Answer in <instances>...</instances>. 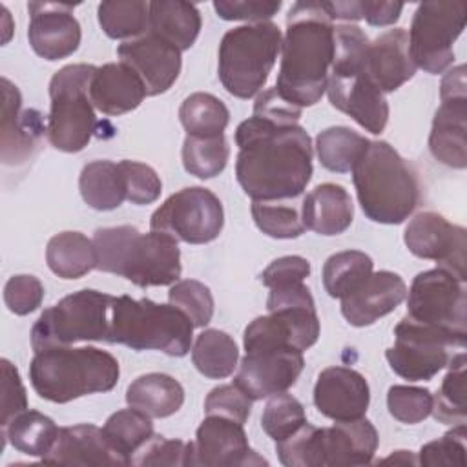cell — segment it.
Wrapping results in <instances>:
<instances>
[{"mask_svg": "<svg viewBox=\"0 0 467 467\" xmlns=\"http://www.w3.org/2000/svg\"><path fill=\"white\" fill-rule=\"evenodd\" d=\"M235 177L252 201L299 197L312 179V140L297 122L252 115L235 130Z\"/></svg>", "mask_w": 467, "mask_h": 467, "instance_id": "6da1fadb", "label": "cell"}, {"mask_svg": "<svg viewBox=\"0 0 467 467\" xmlns=\"http://www.w3.org/2000/svg\"><path fill=\"white\" fill-rule=\"evenodd\" d=\"M281 53L275 91L301 109L319 102L334 58V20L328 2L301 0L290 7Z\"/></svg>", "mask_w": 467, "mask_h": 467, "instance_id": "7a4b0ae2", "label": "cell"}, {"mask_svg": "<svg viewBox=\"0 0 467 467\" xmlns=\"http://www.w3.org/2000/svg\"><path fill=\"white\" fill-rule=\"evenodd\" d=\"M97 270L122 275L137 286L173 285L181 277V250L161 232L142 234L135 226L99 228L93 235Z\"/></svg>", "mask_w": 467, "mask_h": 467, "instance_id": "3957f363", "label": "cell"}, {"mask_svg": "<svg viewBox=\"0 0 467 467\" xmlns=\"http://www.w3.org/2000/svg\"><path fill=\"white\" fill-rule=\"evenodd\" d=\"M368 44V36L356 24L334 27V58L327 95L336 109L379 135L389 120V104L367 73Z\"/></svg>", "mask_w": 467, "mask_h": 467, "instance_id": "277c9868", "label": "cell"}, {"mask_svg": "<svg viewBox=\"0 0 467 467\" xmlns=\"http://www.w3.org/2000/svg\"><path fill=\"white\" fill-rule=\"evenodd\" d=\"M350 171L359 206L370 221L400 224L418 206V177L389 142L368 140Z\"/></svg>", "mask_w": 467, "mask_h": 467, "instance_id": "5b68a950", "label": "cell"}, {"mask_svg": "<svg viewBox=\"0 0 467 467\" xmlns=\"http://www.w3.org/2000/svg\"><path fill=\"white\" fill-rule=\"evenodd\" d=\"M119 374L117 358L97 347H49L35 352L29 363L35 392L53 403L108 392L117 385Z\"/></svg>", "mask_w": 467, "mask_h": 467, "instance_id": "8992f818", "label": "cell"}, {"mask_svg": "<svg viewBox=\"0 0 467 467\" xmlns=\"http://www.w3.org/2000/svg\"><path fill=\"white\" fill-rule=\"evenodd\" d=\"M193 323L173 305L151 299L113 296L106 343L126 345L133 350H161L182 358L192 348Z\"/></svg>", "mask_w": 467, "mask_h": 467, "instance_id": "52a82bcc", "label": "cell"}, {"mask_svg": "<svg viewBox=\"0 0 467 467\" xmlns=\"http://www.w3.org/2000/svg\"><path fill=\"white\" fill-rule=\"evenodd\" d=\"M378 443L376 427L363 416L321 429L306 421L288 438L275 441V452L286 467H354L370 463Z\"/></svg>", "mask_w": 467, "mask_h": 467, "instance_id": "ba28073f", "label": "cell"}, {"mask_svg": "<svg viewBox=\"0 0 467 467\" xmlns=\"http://www.w3.org/2000/svg\"><path fill=\"white\" fill-rule=\"evenodd\" d=\"M283 35L274 22L234 27L219 44L217 73L224 89L237 99H252L268 80L281 53Z\"/></svg>", "mask_w": 467, "mask_h": 467, "instance_id": "9c48e42d", "label": "cell"}, {"mask_svg": "<svg viewBox=\"0 0 467 467\" xmlns=\"http://www.w3.org/2000/svg\"><path fill=\"white\" fill-rule=\"evenodd\" d=\"M97 71L93 64H69L58 69L49 82L47 140L53 148L77 153L88 146L97 128L89 84Z\"/></svg>", "mask_w": 467, "mask_h": 467, "instance_id": "30bf717a", "label": "cell"}, {"mask_svg": "<svg viewBox=\"0 0 467 467\" xmlns=\"http://www.w3.org/2000/svg\"><path fill=\"white\" fill-rule=\"evenodd\" d=\"M113 296L84 288L46 308L31 328L35 352L78 341H106Z\"/></svg>", "mask_w": 467, "mask_h": 467, "instance_id": "8fae6325", "label": "cell"}, {"mask_svg": "<svg viewBox=\"0 0 467 467\" xmlns=\"http://www.w3.org/2000/svg\"><path fill=\"white\" fill-rule=\"evenodd\" d=\"M463 348L465 337L405 316L394 327V345L387 348L385 358L400 378L429 381L449 365L454 350Z\"/></svg>", "mask_w": 467, "mask_h": 467, "instance_id": "7c38bea8", "label": "cell"}, {"mask_svg": "<svg viewBox=\"0 0 467 467\" xmlns=\"http://www.w3.org/2000/svg\"><path fill=\"white\" fill-rule=\"evenodd\" d=\"M467 20V4L423 2L418 5L409 29V51L416 64L431 75L443 73L454 62L452 46Z\"/></svg>", "mask_w": 467, "mask_h": 467, "instance_id": "4fadbf2b", "label": "cell"}, {"mask_svg": "<svg viewBox=\"0 0 467 467\" xmlns=\"http://www.w3.org/2000/svg\"><path fill=\"white\" fill-rule=\"evenodd\" d=\"M224 212L219 197L202 186H190L170 195L150 219L153 232L166 234L175 241L204 244L219 237Z\"/></svg>", "mask_w": 467, "mask_h": 467, "instance_id": "5bb4252c", "label": "cell"}, {"mask_svg": "<svg viewBox=\"0 0 467 467\" xmlns=\"http://www.w3.org/2000/svg\"><path fill=\"white\" fill-rule=\"evenodd\" d=\"M407 317L467 337L465 283L436 266L412 279L407 290Z\"/></svg>", "mask_w": 467, "mask_h": 467, "instance_id": "9a60e30c", "label": "cell"}, {"mask_svg": "<svg viewBox=\"0 0 467 467\" xmlns=\"http://www.w3.org/2000/svg\"><path fill=\"white\" fill-rule=\"evenodd\" d=\"M440 99L441 104L429 135V150L441 164L463 170L467 166V84L463 64L445 73Z\"/></svg>", "mask_w": 467, "mask_h": 467, "instance_id": "2e32d148", "label": "cell"}, {"mask_svg": "<svg viewBox=\"0 0 467 467\" xmlns=\"http://www.w3.org/2000/svg\"><path fill=\"white\" fill-rule=\"evenodd\" d=\"M403 241L410 254L436 261L440 268L465 283L467 232L463 226L451 224L441 213L420 212L409 221Z\"/></svg>", "mask_w": 467, "mask_h": 467, "instance_id": "e0dca14e", "label": "cell"}, {"mask_svg": "<svg viewBox=\"0 0 467 467\" xmlns=\"http://www.w3.org/2000/svg\"><path fill=\"white\" fill-rule=\"evenodd\" d=\"M305 367L301 350L288 347H261L246 350L234 383L254 401L286 392Z\"/></svg>", "mask_w": 467, "mask_h": 467, "instance_id": "ac0fdd59", "label": "cell"}, {"mask_svg": "<svg viewBox=\"0 0 467 467\" xmlns=\"http://www.w3.org/2000/svg\"><path fill=\"white\" fill-rule=\"evenodd\" d=\"M268 462L250 449L243 423L206 414L195 432L193 465L234 467V465H266Z\"/></svg>", "mask_w": 467, "mask_h": 467, "instance_id": "d6986e66", "label": "cell"}, {"mask_svg": "<svg viewBox=\"0 0 467 467\" xmlns=\"http://www.w3.org/2000/svg\"><path fill=\"white\" fill-rule=\"evenodd\" d=\"M71 4L62 2H29L31 15L27 38L33 51L46 60H60L73 55L82 38L80 24L73 16Z\"/></svg>", "mask_w": 467, "mask_h": 467, "instance_id": "ffe728a7", "label": "cell"}, {"mask_svg": "<svg viewBox=\"0 0 467 467\" xmlns=\"http://www.w3.org/2000/svg\"><path fill=\"white\" fill-rule=\"evenodd\" d=\"M122 64L130 66L144 84L146 95L155 97L168 91L181 73V51L153 33L126 40L117 47Z\"/></svg>", "mask_w": 467, "mask_h": 467, "instance_id": "44dd1931", "label": "cell"}, {"mask_svg": "<svg viewBox=\"0 0 467 467\" xmlns=\"http://www.w3.org/2000/svg\"><path fill=\"white\" fill-rule=\"evenodd\" d=\"M370 403V389L363 374L348 367H328L319 372L314 385L316 409L334 420L363 418Z\"/></svg>", "mask_w": 467, "mask_h": 467, "instance_id": "7402d4cb", "label": "cell"}, {"mask_svg": "<svg viewBox=\"0 0 467 467\" xmlns=\"http://www.w3.org/2000/svg\"><path fill=\"white\" fill-rule=\"evenodd\" d=\"M405 297L407 285L398 274L372 272L359 288L341 299V314L352 327H368L396 310Z\"/></svg>", "mask_w": 467, "mask_h": 467, "instance_id": "603a6c76", "label": "cell"}, {"mask_svg": "<svg viewBox=\"0 0 467 467\" xmlns=\"http://www.w3.org/2000/svg\"><path fill=\"white\" fill-rule=\"evenodd\" d=\"M2 162L15 166L33 153L46 126L36 109L20 111V91L5 77H2Z\"/></svg>", "mask_w": 467, "mask_h": 467, "instance_id": "cb8c5ba5", "label": "cell"}, {"mask_svg": "<svg viewBox=\"0 0 467 467\" xmlns=\"http://www.w3.org/2000/svg\"><path fill=\"white\" fill-rule=\"evenodd\" d=\"M42 462L51 465H128L111 449L102 429L91 423L62 427L53 449Z\"/></svg>", "mask_w": 467, "mask_h": 467, "instance_id": "d4e9b609", "label": "cell"}, {"mask_svg": "<svg viewBox=\"0 0 467 467\" xmlns=\"http://www.w3.org/2000/svg\"><path fill=\"white\" fill-rule=\"evenodd\" d=\"M367 73L381 93L396 91L414 77L416 64L409 51L405 29H389L368 44Z\"/></svg>", "mask_w": 467, "mask_h": 467, "instance_id": "484cf974", "label": "cell"}, {"mask_svg": "<svg viewBox=\"0 0 467 467\" xmlns=\"http://www.w3.org/2000/svg\"><path fill=\"white\" fill-rule=\"evenodd\" d=\"M146 89L139 75L122 62H108L97 67L91 84L89 99L104 115H124L144 100Z\"/></svg>", "mask_w": 467, "mask_h": 467, "instance_id": "4316f807", "label": "cell"}, {"mask_svg": "<svg viewBox=\"0 0 467 467\" xmlns=\"http://www.w3.org/2000/svg\"><path fill=\"white\" fill-rule=\"evenodd\" d=\"M352 219L354 204L341 184H319L303 199L301 221L305 228L319 235H339L352 224Z\"/></svg>", "mask_w": 467, "mask_h": 467, "instance_id": "83f0119b", "label": "cell"}, {"mask_svg": "<svg viewBox=\"0 0 467 467\" xmlns=\"http://www.w3.org/2000/svg\"><path fill=\"white\" fill-rule=\"evenodd\" d=\"M150 33L171 44L179 51L193 46L201 31V13L195 4L182 0L150 2Z\"/></svg>", "mask_w": 467, "mask_h": 467, "instance_id": "f1b7e54d", "label": "cell"}, {"mask_svg": "<svg viewBox=\"0 0 467 467\" xmlns=\"http://www.w3.org/2000/svg\"><path fill=\"white\" fill-rule=\"evenodd\" d=\"M126 403L150 418H168L182 407L184 389L168 374L150 372L128 385Z\"/></svg>", "mask_w": 467, "mask_h": 467, "instance_id": "f546056e", "label": "cell"}, {"mask_svg": "<svg viewBox=\"0 0 467 467\" xmlns=\"http://www.w3.org/2000/svg\"><path fill=\"white\" fill-rule=\"evenodd\" d=\"M46 263L55 275L62 279H78L97 268L93 239H88L80 232H60L47 243Z\"/></svg>", "mask_w": 467, "mask_h": 467, "instance_id": "4dcf8cb0", "label": "cell"}, {"mask_svg": "<svg viewBox=\"0 0 467 467\" xmlns=\"http://www.w3.org/2000/svg\"><path fill=\"white\" fill-rule=\"evenodd\" d=\"M78 188L84 202L99 212L119 208L126 199V184L119 162H88L78 177Z\"/></svg>", "mask_w": 467, "mask_h": 467, "instance_id": "1f68e13d", "label": "cell"}, {"mask_svg": "<svg viewBox=\"0 0 467 467\" xmlns=\"http://www.w3.org/2000/svg\"><path fill=\"white\" fill-rule=\"evenodd\" d=\"M58 432L60 429L49 416L38 410H27V409L16 414L2 429L4 443L5 440H9V443L16 451L27 456H38V458H44L53 449L58 438Z\"/></svg>", "mask_w": 467, "mask_h": 467, "instance_id": "d6a6232c", "label": "cell"}, {"mask_svg": "<svg viewBox=\"0 0 467 467\" xmlns=\"http://www.w3.org/2000/svg\"><path fill=\"white\" fill-rule=\"evenodd\" d=\"M237 359L239 350L235 341L219 328L202 330L192 347V361L195 368L210 379L232 376L237 367Z\"/></svg>", "mask_w": 467, "mask_h": 467, "instance_id": "836d02e7", "label": "cell"}, {"mask_svg": "<svg viewBox=\"0 0 467 467\" xmlns=\"http://www.w3.org/2000/svg\"><path fill=\"white\" fill-rule=\"evenodd\" d=\"M102 432L111 449L131 465V458L151 440L153 423L150 416L130 407L113 412L106 420Z\"/></svg>", "mask_w": 467, "mask_h": 467, "instance_id": "e575fe53", "label": "cell"}, {"mask_svg": "<svg viewBox=\"0 0 467 467\" xmlns=\"http://www.w3.org/2000/svg\"><path fill=\"white\" fill-rule=\"evenodd\" d=\"M370 255L359 250H345L330 255L323 265V286L330 297L343 299L359 288L372 274Z\"/></svg>", "mask_w": 467, "mask_h": 467, "instance_id": "d590c367", "label": "cell"}, {"mask_svg": "<svg viewBox=\"0 0 467 467\" xmlns=\"http://www.w3.org/2000/svg\"><path fill=\"white\" fill-rule=\"evenodd\" d=\"M367 144V137L347 126L327 128L316 137V151L321 166L336 173L350 171Z\"/></svg>", "mask_w": 467, "mask_h": 467, "instance_id": "8d00e7d4", "label": "cell"}, {"mask_svg": "<svg viewBox=\"0 0 467 467\" xmlns=\"http://www.w3.org/2000/svg\"><path fill=\"white\" fill-rule=\"evenodd\" d=\"M97 15L102 31L115 40L139 38L150 27V2L142 0L100 2Z\"/></svg>", "mask_w": 467, "mask_h": 467, "instance_id": "74e56055", "label": "cell"}, {"mask_svg": "<svg viewBox=\"0 0 467 467\" xmlns=\"http://www.w3.org/2000/svg\"><path fill=\"white\" fill-rule=\"evenodd\" d=\"M179 119L188 135L213 137L226 130L230 111L215 95L197 91L182 100L179 108Z\"/></svg>", "mask_w": 467, "mask_h": 467, "instance_id": "f35d334b", "label": "cell"}, {"mask_svg": "<svg viewBox=\"0 0 467 467\" xmlns=\"http://www.w3.org/2000/svg\"><path fill=\"white\" fill-rule=\"evenodd\" d=\"M465 352L460 350L449 361V370L436 392L432 396V416L449 425L465 423L467 405H465Z\"/></svg>", "mask_w": 467, "mask_h": 467, "instance_id": "ab89813d", "label": "cell"}, {"mask_svg": "<svg viewBox=\"0 0 467 467\" xmlns=\"http://www.w3.org/2000/svg\"><path fill=\"white\" fill-rule=\"evenodd\" d=\"M230 146L224 133L213 137L186 135L182 142V166L190 175L212 179L219 175L228 162Z\"/></svg>", "mask_w": 467, "mask_h": 467, "instance_id": "60d3db41", "label": "cell"}, {"mask_svg": "<svg viewBox=\"0 0 467 467\" xmlns=\"http://www.w3.org/2000/svg\"><path fill=\"white\" fill-rule=\"evenodd\" d=\"M305 423H306L305 407L297 398L286 392L270 396L261 416V427L274 441L288 438Z\"/></svg>", "mask_w": 467, "mask_h": 467, "instance_id": "b9f144b4", "label": "cell"}, {"mask_svg": "<svg viewBox=\"0 0 467 467\" xmlns=\"http://www.w3.org/2000/svg\"><path fill=\"white\" fill-rule=\"evenodd\" d=\"M252 217L257 228L274 239H296L306 230L301 213L288 204L254 201Z\"/></svg>", "mask_w": 467, "mask_h": 467, "instance_id": "7bdbcfd3", "label": "cell"}, {"mask_svg": "<svg viewBox=\"0 0 467 467\" xmlns=\"http://www.w3.org/2000/svg\"><path fill=\"white\" fill-rule=\"evenodd\" d=\"M170 305L182 310L193 327L201 328L212 321L213 316V296L210 288L195 279H182L171 285L168 292Z\"/></svg>", "mask_w": 467, "mask_h": 467, "instance_id": "ee69618b", "label": "cell"}, {"mask_svg": "<svg viewBox=\"0 0 467 467\" xmlns=\"http://www.w3.org/2000/svg\"><path fill=\"white\" fill-rule=\"evenodd\" d=\"M387 409L394 420L414 425L432 412V394L423 387L392 385L387 392Z\"/></svg>", "mask_w": 467, "mask_h": 467, "instance_id": "f6af8a7d", "label": "cell"}, {"mask_svg": "<svg viewBox=\"0 0 467 467\" xmlns=\"http://www.w3.org/2000/svg\"><path fill=\"white\" fill-rule=\"evenodd\" d=\"M131 465H193V441L166 440L151 436V440L131 458Z\"/></svg>", "mask_w": 467, "mask_h": 467, "instance_id": "bcb514c9", "label": "cell"}, {"mask_svg": "<svg viewBox=\"0 0 467 467\" xmlns=\"http://www.w3.org/2000/svg\"><path fill=\"white\" fill-rule=\"evenodd\" d=\"M465 440L467 431L465 423L452 425L449 432H445L441 438L429 441L421 447L418 454V463L427 467L436 465H465Z\"/></svg>", "mask_w": 467, "mask_h": 467, "instance_id": "7dc6e473", "label": "cell"}, {"mask_svg": "<svg viewBox=\"0 0 467 467\" xmlns=\"http://www.w3.org/2000/svg\"><path fill=\"white\" fill-rule=\"evenodd\" d=\"M119 168L124 177L126 199L130 202L142 206L159 199L162 192V182L151 166L126 159L119 162Z\"/></svg>", "mask_w": 467, "mask_h": 467, "instance_id": "c3c4849f", "label": "cell"}, {"mask_svg": "<svg viewBox=\"0 0 467 467\" xmlns=\"http://www.w3.org/2000/svg\"><path fill=\"white\" fill-rule=\"evenodd\" d=\"M252 398L235 383L212 389L204 400V412L235 420L244 425L252 410Z\"/></svg>", "mask_w": 467, "mask_h": 467, "instance_id": "681fc988", "label": "cell"}, {"mask_svg": "<svg viewBox=\"0 0 467 467\" xmlns=\"http://www.w3.org/2000/svg\"><path fill=\"white\" fill-rule=\"evenodd\" d=\"M44 299V285L38 277L29 274H18L7 279L4 286V301L9 312L16 316H27L35 312Z\"/></svg>", "mask_w": 467, "mask_h": 467, "instance_id": "f907efd6", "label": "cell"}, {"mask_svg": "<svg viewBox=\"0 0 467 467\" xmlns=\"http://www.w3.org/2000/svg\"><path fill=\"white\" fill-rule=\"evenodd\" d=\"M215 13L223 20H246V22H268L279 9L281 2L277 0H215Z\"/></svg>", "mask_w": 467, "mask_h": 467, "instance_id": "816d5d0a", "label": "cell"}, {"mask_svg": "<svg viewBox=\"0 0 467 467\" xmlns=\"http://www.w3.org/2000/svg\"><path fill=\"white\" fill-rule=\"evenodd\" d=\"M2 365V429L20 412L27 409L26 387L20 379L18 368L9 359H0Z\"/></svg>", "mask_w": 467, "mask_h": 467, "instance_id": "f5cc1de1", "label": "cell"}, {"mask_svg": "<svg viewBox=\"0 0 467 467\" xmlns=\"http://www.w3.org/2000/svg\"><path fill=\"white\" fill-rule=\"evenodd\" d=\"M310 275V263L301 255H285L272 261L261 274V283L268 288L303 283Z\"/></svg>", "mask_w": 467, "mask_h": 467, "instance_id": "db71d44e", "label": "cell"}, {"mask_svg": "<svg viewBox=\"0 0 467 467\" xmlns=\"http://www.w3.org/2000/svg\"><path fill=\"white\" fill-rule=\"evenodd\" d=\"M254 115H261L277 122H297L301 117V108L285 100L275 88H270L255 99Z\"/></svg>", "mask_w": 467, "mask_h": 467, "instance_id": "11a10c76", "label": "cell"}, {"mask_svg": "<svg viewBox=\"0 0 467 467\" xmlns=\"http://www.w3.org/2000/svg\"><path fill=\"white\" fill-rule=\"evenodd\" d=\"M359 11H361V18H365L370 26H390L398 22L403 11V4L365 0V2H359Z\"/></svg>", "mask_w": 467, "mask_h": 467, "instance_id": "9f6ffc18", "label": "cell"}, {"mask_svg": "<svg viewBox=\"0 0 467 467\" xmlns=\"http://www.w3.org/2000/svg\"><path fill=\"white\" fill-rule=\"evenodd\" d=\"M328 11L332 20H347L348 24L361 18L359 2H328Z\"/></svg>", "mask_w": 467, "mask_h": 467, "instance_id": "6f0895ef", "label": "cell"}, {"mask_svg": "<svg viewBox=\"0 0 467 467\" xmlns=\"http://www.w3.org/2000/svg\"><path fill=\"white\" fill-rule=\"evenodd\" d=\"M381 462H383V463L394 462V463H403V465H409V463L418 465V458H414V456L410 454V451H396L394 454H390L389 458H385V460H381Z\"/></svg>", "mask_w": 467, "mask_h": 467, "instance_id": "680465c9", "label": "cell"}]
</instances>
